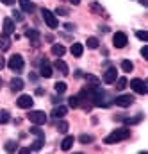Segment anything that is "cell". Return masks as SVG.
I'll return each instance as SVG.
<instances>
[{
	"label": "cell",
	"instance_id": "6da1fadb",
	"mask_svg": "<svg viewBox=\"0 0 148 154\" xmlns=\"http://www.w3.org/2000/svg\"><path fill=\"white\" fill-rule=\"evenodd\" d=\"M130 138V129L129 127H120V129H114L111 134H107L104 138V143L105 145H114V143H120L123 140H129Z\"/></svg>",
	"mask_w": 148,
	"mask_h": 154
},
{
	"label": "cell",
	"instance_id": "7a4b0ae2",
	"mask_svg": "<svg viewBox=\"0 0 148 154\" xmlns=\"http://www.w3.org/2000/svg\"><path fill=\"white\" fill-rule=\"evenodd\" d=\"M7 66H9L13 72H22L23 66H25V61H23V57H22L20 54H13V56L9 57V61H7Z\"/></svg>",
	"mask_w": 148,
	"mask_h": 154
},
{
	"label": "cell",
	"instance_id": "3957f363",
	"mask_svg": "<svg viewBox=\"0 0 148 154\" xmlns=\"http://www.w3.org/2000/svg\"><path fill=\"white\" fill-rule=\"evenodd\" d=\"M41 14H43V20H45V23L50 27V29H57L59 27V20H57V16L52 13V11H48V9H41Z\"/></svg>",
	"mask_w": 148,
	"mask_h": 154
},
{
	"label": "cell",
	"instance_id": "277c9868",
	"mask_svg": "<svg viewBox=\"0 0 148 154\" xmlns=\"http://www.w3.org/2000/svg\"><path fill=\"white\" fill-rule=\"evenodd\" d=\"M27 118L32 122V124H37V125H43V124H46V120H48V116L45 115V111H41V109H34V111H29V115Z\"/></svg>",
	"mask_w": 148,
	"mask_h": 154
},
{
	"label": "cell",
	"instance_id": "5b68a950",
	"mask_svg": "<svg viewBox=\"0 0 148 154\" xmlns=\"http://www.w3.org/2000/svg\"><path fill=\"white\" fill-rule=\"evenodd\" d=\"M130 88H132L136 93H139V95H147L148 93V86L143 79H132V81H130Z\"/></svg>",
	"mask_w": 148,
	"mask_h": 154
},
{
	"label": "cell",
	"instance_id": "8992f818",
	"mask_svg": "<svg viewBox=\"0 0 148 154\" xmlns=\"http://www.w3.org/2000/svg\"><path fill=\"white\" fill-rule=\"evenodd\" d=\"M127 43H129V38H127L125 32H116V34L112 36V45H114L116 48H125Z\"/></svg>",
	"mask_w": 148,
	"mask_h": 154
},
{
	"label": "cell",
	"instance_id": "52a82bcc",
	"mask_svg": "<svg viewBox=\"0 0 148 154\" xmlns=\"http://www.w3.org/2000/svg\"><path fill=\"white\" fill-rule=\"evenodd\" d=\"M32 104H34V99L31 95H20L16 100V106L22 109H29V108H32Z\"/></svg>",
	"mask_w": 148,
	"mask_h": 154
},
{
	"label": "cell",
	"instance_id": "ba28073f",
	"mask_svg": "<svg viewBox=\"0 0 148 154\" xmlns=\"http://www.w3.org/2000/svg\"><path fill=\"white\" fill-rule=\"evenodd\" d=\"M114 104L120 106V108H129V106L134 104V97L132 95H120V97L114 99Z\"/></svg>",
	"mask_w": 148,
	"mask_h": 154
},
{
	"label": "cell",
	"instance_id": "9c48e42d",
	"mask_svg": "<svg viewBox=\"0 0 148 154\" xmlns=\"http://www.w3.org/2000/svg\"><path fill=\"white\" fill-rule=\"evenodd\" d=\"M102 79H104L105 84H112V82L118 79V70H116L114 66H109V68L104 72V77H102Z\"/></svg>",
	"mask_w": 148,
	"mask_h": 154
},
{
	"label": "cell",
	"instance_id": "30bf717a",
	"mask_svg": "<svg viewBox=\"0 0 148 154\" xmlns=\"http://www.w3.org/2000/svg\"><path fill=\"white\" fill-rule=\"evenodd\" d=\"M39 75L45 77V79H48V77L54 75V72H52V66H50V63H48L46 59H41V68H39Z\"/></svg>",
	"mask_w": 148,
	"mask_h": 154
},
{
	"label": "cell",
	"instance_id": "8fae6325",
	"mask_svg": "<svg viewBox=\"0 0 148 154\" xmlns=\"http://www.w3.org/2000/svg\"><path fill=\"white\" fill-rule=\"evenodd\" d=\"M50 50H52V54H54V56H57V57H63V56L66 54V47H64L63 43H54Z\"/></svg>",
	"mask_w": 148,
	"mask_h": 154
},
{
	"label": "cell",
	"instance_id": "7c38bea8",
	"mask_svg": "<svg viewBox=\"0 0 148 154\" xmlns=\"http://www.w3.org/2000/svg\"><path fill=\"white\" fill-rule=\"evenodd\" d=\"M54 68H55V70H59L63 75H68V74H70V68H68V65H66L63 59H57V61L54 63Z\"/></svg>",
	"mask_w": 148,
	"mask_h": 154
},
{
	"label": "cell",
	"instance_id": "4fadbf2b",
	"mask_svg": "<svg viewBox=\"0 0 148 154\" xmlns=\"http://www.w3.org/2000/svg\"><path fill=\"white\" fill-rule=\"evenodd\" d=\"M66 113H68V108H66V106H63V104L57 106V104H55V108H54V111H52V116H54V118H63Z\"/></svg>",
	"mask_w": 148,
	"mask_h": 154
},
{
	"label": "cell",
	"instance_id": "5bb4252c",
	"mask_svg": "<svg viewBox=\"0 0 148 154\" xmlns=\"http://www.w3.org/2000/svg\"><path fill=\"white\" fill-rule=\"evenodd\" d=\"M13 32H14V22L11 18H4V34L9 36Z\"/></svg>",
	"mask_w": 148,
	"mask_h": 154
},
{
	"label": "cell",
	"instance_id": "9a60e30c",
	"mask_svg": "<svg viewBox=\"0 0 148 154\" xmlns=\"http://www.w3.org/2000/svg\"><path fill=\"white\" fill-rule=\"evenodd\" d=\"M18 2H20V7H22V11H25V13H34L36 5H34L31 0H18Z\"/></svg>",
	"mask_w": 148,
	"mask_h": 154
},
{
	"label": "cell",
	"instance_id": "2e32d148",
	"mask_svg": "<svg viewBox=\"0 0 148 154\" xmlns=\"http://www.w3.org/2000/svg\"><path fill=\"white\" fill-rule=\"evenodd\" d=\"M11 90L13 91H22L23 90V81L20 77H13L11 79Z\"/></svg>",
	"mask_w": 148,
	"mask_h": 154
},
{
	"label": "cell",
	"instance_id": "e0dca14e",
	"mask_svg": "<svg viewBox=\"0 0 148 154\" xmlns=\"http://www.w3.org/2000/svg\"><path fill=\"white\" fill-rule=\"evenodd\" d=\"M73 143H75V136H66V138L61 142V149H63V151H70V149L73 147Z\"/></svg>",
	"mask_w": 148,
	"mask_h": 154
},
{
	"label": "cell",
	"instance_id": "ac0fdd59",
	"mask_svg": "<svg viewBox=\"0 0 148 154\" xmlns=\"http://www.w3.org/2000/svg\"><path fill=\"white\" fill-rule=\"evenodd\" d=\"M89 9H91V11H95V13H98L100 16H107L105 9H104V7H102L98 2H91V4H89Z\"/></svg>",
	"mask_w": 148,
	"mask_h": 154
},
{
	"label": "cell",
	"instance_id": "d6986e66",
	"mask_svg": "<svg viewBox=\"0 0 148 154\" xmlns=\"http://www.w3.org/2000/svg\"><path fill=\"white\" fill-rule=\"evenodd\" d=\"M70 52L73 54L75 57H80V56L84 54V47H82V43H73L72 48H70Z\"/></svg>",
	"mask_w": 148,
	"mask_h": 154
},
{
	"label": "cell",
	"instance_id": "ffe728a7",
	"mask_svg": "<svg viewBox=\"0 0 148 154\" xmlns=\"http://www.w3.org/2000/svg\"><path fill=\"white\" fill-rule=\"evenodd\" d=\"M25 36L31 39L32 43H37V39H39V31H37V29H27Z\"/></svg>",
	"mask_w": 148,
	"mask_h": 154
},
{
	"label": "cell",
	"instance_id": "44dd1931",
	"mask_svg": "<svg viewBox=\"0 0 148 154\" xmlns=\"http://www.w3.org/2000/svg\"><path fill=\"white\" fill-rule=\"evenodd\" d=\"M43 143H45V136H37L36 140L32 142V145H31V151H41Z\"/></svg>",
	"mask_w": 148,
	"mask_h": 154
},
{
	"label": "cell",
	"instance_id": "7402d4cb",
	"mask_svg": "<svg viewBox=\"0 0 148 154\" xmlns=\"http://www.w3.org/2000/svg\"><path fill=\"white\" fill-rule=\"evenodd\" d=\"M9 47H11V39L7 38L5 34H2L0 36V50L4 52V50H9Z\"/></svg>",
	"mask_w": 148,
	"mask_h": 154
},
{
	"label": "cell",
	"instance_id": "603a6c76",
	"mask_svg": "<svg viewBox=\"0 0 148 154\" xmlns=\"http://www.w3.org/2000/svg\"><path fill=\"white\" fill-rule=\"evenodd\" d=\"M78 142L84 143V145H87V143H93L95 142V136L93 134H80L78 136Z\"/></svg>",
	"mask_w": 148,
	"mask_h": 154
},
{
	"label": "cell",
	"instance_id": "cb8c5ba5",
	"mask_svg": "<svg viewBox=\"0 0 148 154\" xmlns=\"http://www.w3.org/2000/svg\"><path fill=\"white\" fill-rule=\"evenodd\" d=\"M86 43H87V48H93V50L100 47V41H98V38H95V36H89Z\"/></svg>",
	"mask_w": 148,
	"mask_h": 154
},
{
	"label": "cell",
	"instance_id": "d4e9b609",
	"mask_svg": "<svg viewBox=\"0 0 148 154\" xmlns=\"http://www.w3.org/2000/svg\"><path fill=\"white\" fill-rule=\"evenodd\" d=\"M4 149H5L7 152H14V151H18V143H16L14 140H9V142L4 145Z\"/></svg>",
	"mask_w": 148,
	"mask_h": 154
},
{
	"label": "cell",
	"instance_id": "484cf974",
	"mask_svg": "<svg viewBox=\"0 0 148 154\" xmlns=\"http://www.w3.org/2000/svg\"><path fill=\"white\" fill-rule=\"evenodd\" d=\"M121 70H123V72H132V70H134V65H132V61H129V59H123V61H121Z\"/></svg>",
	"mask_w": 148,
	"mask_h": 154
},
{
	"label": "cell",
	"instance_id": "4316f807",
	"mask_svg": "<svg viewBox=\"0 0 148 154\" xmlns=\"http://www.w3.org/2000/svg\"><path fill=\"white\" fill-rule=\"evenodd\" d=\"M114 82H116V90H125L127 84H129V81H127L125 77H120V79H116Z\"/></svg>",
	"mask_w": 148,
	"mask_h": 154
},
{
	"label": "cell",
	"instance_id": "83f0119b",
	"mask_svg": "<svg viewBox=\"0 0 148 154\" xmlns=\"http://www.w3.org/2000/svg\"><path fill=\"white\" fill-rule=\"evenodd\" d=\"M31 131V134H34V136H45V133H43V129L37 125V124H32V127L29 129Z\"/></svg>",
	"mask_w": 148,
	"mask_h": 154
},
{
	"label": "cell",
	"instance_id": "f1b7e54d",
	"mask_svg": "<svg viewBox=\"0 0 148 154\" xmlns=\"http://www.w3.org/2000/svg\"><path fill=\"white\" fill-rule=\"evenodd\" d=\"M11 120V115L7 109H0V124H7Z\"/></svg>",
	"mask_w": 148,
	"mask_h": 154
},
{
	"label": "cell",
	"instance_id": "f546056e",
	"mask_svg": "<svg viewBox=\"0 0 148 154\" xmlns=\"http://www.w3.org/2000/svg\"><path fill=\"white\" fill-rule=\"evenodd\" d=\"M66 88H68V86H66V82H63V81H57V82H55V91H57L59 95H61V93H64V91H66Z\"/></svg>",
	"mask_w": 148,
	"mask_h": 154
},
{
	"label": "cell",
	"instance_id": "4dcf8cb0",
	"mask_svg": "<svg viewBox=\"0 0 148 154\" xmlns=\"http://www.w3.org/2000/svg\"><path fill=\"white\" fill-rule=\"evenodd\" d=\"M86 81H87L91 86H100V79L96 75H86Z\"/></svg>",
	"mask_w": 148,
	"mask_h": 154
},
{
	"label": "cell",
	"instance_id": "1f68e13d",
	"mask_svg": "<svg viewBox=\"0 0 148 154\" xmlns=\"http://www.w3.org/2000/svg\"><path fill=\"white\" fill-rule=\"evenodd\" d=\"M78 104H80V102H78V97H77V95H72V97L68 99V106H70V108H78Z\"/></svg>",
	"mask_w": 148,
	"mask_h": 154
},
{
	"label": "cell",
	"instance_id": "d6a6232c",
	"mask_svg": "<svg viewBox=\"0 0 148 154\" xmlns=\"http://www.w3.org/2000/svg\"><path fill=\"white\" fill-rule=\"evenodd\" d=\"M57 131H59V133H66V131H68V122H66V120H61V122L57 124Z\"/></svg>",
	"mask_w": 148,
	"mask_h": 154
},
{
	"label": "cell",
	"instance_id": "836d02e7",
	"mask_svg": "<svg viewBox=\"0 0 148 154\" xmlns=\"http://www.w3.org/2000/svg\"><path fill=\"white\" fill-rule=\"evenodd\" d=\"M136 38L141 39V41H148V32L147 31H138L136 32Z\"/></svg>",
	"mask_w": 148,
	"mask_h": 154
},
{
	"label": "cell",
	"instance_id": "e575fe53",
	"mask_svg": "<svg viewBox=\"0 0 148 154\" xmlns=\"http://www.w3.org/2000/svg\"><path fill=\"white\" fill-rule=\"evenodd\" d=\"M55 14H63V16H64V14H70V11H68L66 7H57V9H55Z\"/></svg>",
	"mask_w": 148,
	"mask_h": 154
},
{
	"label": "cell",
	"instance_id": "d590c367",
	"mask_svg": "<svg viewBox=\"0 0 148 154\" xmlns=\"http://www.w3.org/2000/svg\"><path fill=\"white\" fill-rule=\"evenodd\" d=\"M13 16H14V20H18V22L23 20V14H22L20 11H13Z\"/></svg>",
	"mask_w": 148,
	"mask_h": 154
},
{
	"label": "cell",
	"instance_id": "8d00e7d4",
	"mask_svg": "<svg viewBox=\"0 0 148 154\" xmlns=\"http://www.w3.org/2000/svg\"><path fill=\"white\" fill-rule=\"evenodd\" d=\"M141 56H143L145 59H148V47H143V48H141Z\"/></svg>",
	"mask_w": 148,
	"mask_h": 154
},
{
	"label": "cell",
	"instance_id": "74e56055",
	"mask_svg": "<svg viewBox=\"0 0 148 154\" xmlns=\"http://www.w3.org/2000/svg\"><path fill=\"white\" fill-rule=\"evenodd\" d=\"M64 29L72 32V31H75V25H73V23H64Z\"/></svg>",
	"mask_w": 148,
	"mask_h": 154
},
{
	"label": "cell",
	"instance_id": "f35d334b",
	"mask_svg": "<svg viewBox=\"0 0 148 154\" xmlns=\"http://www.w3.org/2000/svg\"><path fill=\"white\" fill-rule=\"evenodd\" d=\"M0 2H2V4H5V5H13L16 0H0Z\"/></svg>",
	"mask_w": 148,
	"mask_h": 154
},
{
	"label": "cell",
	"instance_id": "ab89813d",
	"mask_svg": "<svg viewBox=\"0 0 148 154\" xmlns=\"http://www.w3.org/2000/svg\"><path fill=\"white\" fill-rule=\"evenodd\" d=\"M20 152L27 154V152H32V151H31V147H22V149H20Z\"/></svg>",
	"mask_w": 148,
	"mask_h": 154
},
{
	"label": "cell",
	"instance_id": "60d3db41",
	"mask_svg": "<svg viewBox=\"0 0 148 154\" xmlns=\"http://www.w3.org/2000/svg\"><path fill=\"white\" fill-rule=\"evenodd\" d=\"M4 66H5V59H4V57H2V56H0V70H2V68H4Z\"/></svg>",
	"mask_w": 148,
	"mask_h": 154
},
{
	"label": "cell",
	"instance_id": "b9f144b4",
	"mask_svg": "<svg viewBox=\"0 0 148 154\" xmlns=\"http://www.w3.org/2000/svg\"><path fill=\"white\" fill-rule=\"evenodd\" d=\"M100 31H102V32H109V27H107V25H102Z\"/></svg>",
	"mask_w": 148,
	"mask_h": 154
},
{
	"label": "cell",
	"instance_id": "7bdbcfd3",
	"mask_svg": "<svg viewBox=\"0 0 148 154\" xmlns=\"http://www.w3.org/2000/svg\"><path fill=\"white\" fill-rule=\"evenodd\" d=\"M52 102H54V104H59V102H61V99H59V97H52Z\"/></svg>",
	"mask_w": 148,
	"mask_h": 154
},
{
	"label": "cell",
	"instance_id": "ee69618b",
	"mask_svg": "<svg viewBox=\"0 0 148 154\" xmlns=\"http://www.w3.org/2000/svg\"><path fill=\"white\" fill-rule=\"evenodd\" d=\"M70 4H73V5H78V4H80V0H70Z\"/></svg>",
	"mask_w": 148,
	"mask_h": 154
},
{
	"label": "cell",
	"instance_id": "f6af8a7d",
	"mask_svg": "<svg viewBox=\"0 0 148 154\" xmlns=\"http://www.w3.org/2000/svg\"><path fill=\"white\" fill-rule=\"evenodd\" d=\"M139 2H141V5H148V2H147V0H139Z\"/></svg>",
	"mask_w": 148,
	"mask_h": 154
},
{
	"label": "cell",
	"instance_id": "bcb514c9",
	"mask_svg": "<svg viewBox=\"0 0 148 154\" xmlns=\"http://www.w3.org/2000/svg\"><path fill=\"white\" fill-rule=\"evenodd\" d=\"M2 84H4V81H2V79H0V86H2Z\"/></svg>",
	"mask_w": 148,
	"mask_h": 154
}]
</instances>
